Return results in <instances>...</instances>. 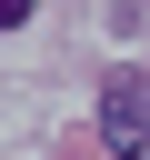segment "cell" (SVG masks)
<instances>
[{
	"label": "cell",
	"instance_id": "cell-1",
	"mask_svg": "<svg viewBox=\"0 0 150 160\" xmlns=\"http://www.w3.org/2000/svg\"><path fill=\"white\" fill-rule=\"evenodd\" d=\"M100 140H110L120 160L150 150V70H110V90H100Z\"/></svg>",
	"mask_w": 150,
	"mask_h": 160
},
{
	"label": "cell",
	"instance_id": "cell-2",
	"mask_svg": "<svg viewBox=\"0 0 150 160\" xmlns=\"http://www.w3.org/2000/svg\"><path fill=\"white\" fill-rule=\"evenodd\" d=\"M20 20H30V0H0V30H20Z\"/></svg>",
	"mask_w": 150,
	"mask_h": 160
}]
</instances>
